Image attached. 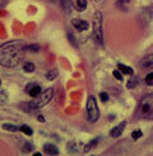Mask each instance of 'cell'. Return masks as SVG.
<instances>
[{"mask_svg":"<svg viewBox=\"0 0 153 156\" xmlns=\"http://www.w3.org/2000/svg\"><path fill=\"white\" fill-rule=\"evenodd\" d=\"M24 41H10L0 46V64L5 67H14L23 60V52L26 51Z\"/></svg>","mask_w":153,"mask_h":156,"instance_id":"6da1fadb","label":"cell"},{"mask_svg":"<svg viewBox=\"0 0 153 156\" xmlns=\"http://www.w3.org/2000/svg\"><path fill=\"white\" fill-rule=\"evenodd\" d=\"M52 95H54V89L52 88H49L43 91H41V94L36 97L32 102H29V107L31 108H35V109H38V108H42L45 107L46 104H49V102L52 99Z\"/></svg>","mask_w":153,"mask_h":156,"instance_id":"7a4b0ae2","label":"cell"},{"mask_svg":"<svg viewBox=\"0 0 153 156\" xmlns=\"http://www.w3.org/2000/svg\"><path fill=\"white\" fill-rule=\"evenodd\" d=\"M87 118L91 123H95L99 118V109L93 95H89L87 99Z\"/></svg>","mask_w":153,"mask_h":156,"instance_id":"3957f363","label":"cell"},{"mask_svg":"<svg viewBox=\"0 0 153 156\" xmlns=\"http://www.w3.org/2000/svg\"><path fill=\"white\" fill-rule=\"evenodd\" d=\"M93 36L95 41L98 44L103 43V34H102V15L99 12H95L93 14Z\"/></svg>","mask_w":153,"mask_h":156,"instance_id":"277c9868","label":"cell"},{"mask_svg":"<svg viewBox=\"0 0 153 156\" xmlns=\"http://www.w3.org/2000/svg\"><path fill=\"white\" fill-rule=\"evenodd\" d=\"M152 112H153V94H147L140 100V113L151 114Z\"/></svg>","mask_w":153,"mask_h":156,"instance_id":"5b68a950","label":"cell"},{"mask_svg":"<svg viewBox=\"0 0 153 156\" xmlns=\"http://www.w3.org/2000/svg\"><path fill=\"white\" fill-rule=\"evenodd\" d=\"M72 24L76 30H79V32H83V30L88 29V23L83 19H72Z\"/></svg>","mask_w":153,"mask_h":156,"instance_id":"8992f818","label":"cell"},{"mask_svg":"<svg viewBox=\"0 0 153 156\" xmlns=\"http://www.w3.org/2000/svg\"><path fill=\"white\" fill-rule=\"evenodd\" d=\"M125 124H126V122H121V123L119 124V126H116L115 128H112V129H111L110 135H111L114 138L120 137V136L122 135V131H124V128H125Z\"/></svg>","mask_w":153,"mask_h":156,"instance_id":"52a82bcc","label":"cell"},{"mask_svg":"<svg viewBox=\"0 0 153 156\" xmlns=\"http://www.w3.org/2000/svg\"><path fill=\"white\" fill-rule=\"evenodd\" d=\"M43 151L47 154V155H58L59 154V149L55 146V145H51V144H47L43 146Z\"/></svg>","mask_w":153,"mask_h":156,"instance_id":"ba28073f","label":"cell"},{"mask_svg":"<svg viewBox=\"0 0 153 156\" xmlns=\"http://www.w3.org/2000/svg\"><path fill=\"white\" fill-rule=\"evenodd\" d=\"M27 90H28V94L32 97V98H36V97H38L41 94V88L38 87V85H33V87H28L27 88Z\"/></svg>","mask_w":153,"mask_h":156,"instance_id":"9c48e42d","label":"cell"},{"mask_svg":"<svg viewBox=\"0 0 153 156\" xmlns=\"http://www.w3.org/2000/svg\"><path fill=\"white\" fill-rule=\"evenodd\" d=\"M60 6L66 14L72 12V0H60Z\"/></svg>","mask_w":153,"mask_h":156,"instance_id":"30bf717a","label":"cell"},{"mask_svg":"<svg viewBox=\"0 0 153 156\" xmlns=\"http://www.w3.org/2000/svg\"><path fill=\"white\" fill-rule=\"evenodd\" d=\"M142 66L144 69H153V55H149L142 61Z\"/></svg>","mask_w":153,"mask_h":156,"instance_id":"8fae6325","label":"cell"},{"mask_svg":"<svg viewBox=\"0 0 153 156\" xmlns=\"http://www.w3.org/2000/svg\"><path fill=\"white\" fill-rule=\"evenodd\" d=\"M118 69L120 70L122 74H126V75H133V74H134V71H133L132 67L125 66V65H122V64H118Z\"/></svg>","mask_w":153,"mask_h":156,"instance_id":"7c38bea8","label":"cell"},{"mask_svg":"<svg viewBox=\"0 0 153 156\" xmlns=\"http://www.w3.org/2000/svg\"><path fill=\"white\" fill-rule=\"evenodd\" d=\"M75 8H76V10H79V12L86 10L87 2H86V0H76V2H75Z\"/></svg>","mask_w":153,"mask_h":156,"instance_id":"4fadbf2b","label":"cell"},{"mask_svg":"<svg viewBox=\"0 0 153 156\" xmlns=\"http://www.w3.org/2000/svg\"><path fill=\"white\" fill-rule=\"evenodd\" d=\"M58 70L56 69H52V70H50V71L46 74V79L47 80H50V81H52V80H55L56 77H58Z\"/></svg>","mask_w":153,"mask_h":156,"instance_id":"5bb4252c","label":"cell"},{"mask_svg":"<svg viewBox=\"0 0 153 156\" xmlns=\"http://www.w3.org/2000/svg\"><path fill=\"white\" fill-rule=\"evenodd\" d=\"M3 128L5 131H10V132H17L18 131V127L15 124H12V123H4L3 124Z\"/></svg>","mask_w":153,"mask_h":156,"instance_id":"9a60e30c","label":"cell"},{"mask_svg":"<svg viewBox=\"0 0 153 156\" xmlns=\"http://www.w3.org/2000/svg\"><path fill=\"white\" fill-rule=\"evenodd\" d=\"M23 69H24L26 73H32V71H35V65L32 64V62H26Z\"/></svg>","mask_w":153,"mask_h":156,"instance_id":"2e32d148","label":"cell"},{"mask_svg":"<svg viewBox=\"0 0 153 156\" xmlns=\"http://www.w3.org/2000/svg\"><path fill=\"white\" fill-rule=\"evenodd\" d=\"M21 131L23 132V133H26L27 136H32V133H33V131L28 126H22L21 127Z\"/></svg>","mask_w":153,"mask_h":156,"instance_id":"e0dca14e","label":"cell"},{"mask_svg":"<svg viewBox=\"0 0 153 156\" xmlns=\"http://www.w3.org/2000/svg\"><path fill=\"white\" fill-rule=\"evenodd\" d=\"M142 135H143V132L140 129H135V131H133L132 137H133V140H138V138L142 137Z\"/></svg>","mask_w":153,"mask_h":156,"instance_id":"ac0fdd59","label":"cell"},{"mask_svg":"<svg viewBox=\"0 0 153 156\" xmlns=\"http://www.w3.org/2000/svg\"><path fill=\"white\" fill-rule=\"evenodd\" d=\"M145 83H147V85H153V73L145 76Z\"/></svg>","mask_w":153,"mask_h":156,"instance_id":"d6986e66","label":"cell"},{"mask_svg":"<svg viewBox=\"0 0 153 156\" xmlns=\"http://www.w3.org/2000/svg\"><path fill=\"white\" fill-rule=\"evenodd\" d=\"M32 149H33V147H32V145H31V144H24L22 151L23 152H31V151H32Z\"/></svg>","mask_w":153,"mask_h":156,"instance_id":"ffe728a7","label":"cell"},{"mask_svg":"<svg viewBox=\"0 0 153 156\" xmlns=\"http://www.w3.org/2000/svg\"><path fill=\"white\" fill-rule=\"evenodd\" d=\"M40 50V47H38L37 44H32V46H26V51H38Z\"/></svg>","mask_w":153,"mask_h":156,"instance_id":"44dd1931","label":"cell"},{"mask_svg":"<svg viewBox=\"0 0 153 156\" xmlns=\"http://www.w3.org/2000/svg\"><path fill=\"white\" fill-rule=\"evenodd\" d=\"M99 98H101L102 102H107V100H109V94H107V93H105V91H102L101 94H99Z\"/></svg>","mask_w":153,"mask_h":156,"instance_id":"7402d4cb","label":"cell"},{"mask_svg":"<svg viewBox=\"0 0 153 156\" xmlns=\"http://www.w3.org/2000/svg\"><path fill=\"white\" fill-rule=\"evenodd\" d=\"M129 3H130V0H118V5L120 8H122L124 5H128Z\"/></svg>","mask_w":153,"mask_h":156,"instance_id":"603a6c76","label":"cell"},{"mask_svg":"<svg viewBox=\"0 0 153 156\" xmlns=\"http://www.w3.org/2000/svg\"><path fill=\"white\" fill-rule=\"evenodd\" d=\"M112 74H114V76L116 77V79H118L119 81H121V80H122V76H121V73H120V71H118V70H115V71H114Z\"/></svg>","mask_w":153,"mask_h":156,"instance_id":"cb8c5ba5","label":"cell"},{"mask_svg":"<svg viewBox=\"0 0 153 156\" xmlns=\"http://www.w3.org/2000/svg\"><path fill=\"white\" fill-rule=\"evenodd\" d=\"M38 119H40L41 122H43V121H45V119H43V117H41V115H40V117H38Z\"/></svg>","mask_w":153,"mask_h":156,"instance_id":"d4e9b609","label":"cell"},{"mask_svg":"<svg viewBox=\"0 0 153 156\" xmlns=\"http://www.w3.org/2000/svg\"><path fill=\"white\" fill-rule=\"evenodd\" d=\"M0 84H2V81H0Z\"/></svg>","mask_w":153,"mask_h":156,"instance_id":"484cf974","label":"cell"}]
</instances>
